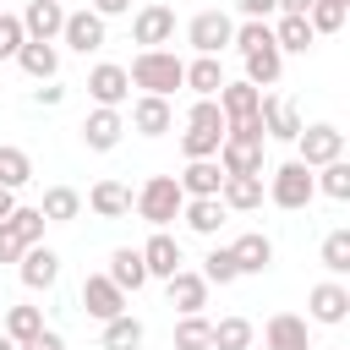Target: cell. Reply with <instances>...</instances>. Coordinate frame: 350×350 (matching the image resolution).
<instances>
[{"instance_id": "obj_43", "label": "cell", "mask_w": 350, "mask_h": 350, "mask_svg": "<svg viewBox=\"0 0 350 350\" xmlns=\"http://www.w3.org/2000/svg\"><path fill=\"white\" fill-rule=\"evenodd\" d=\"M22 252H27V241L16 235V224H11V219H0V262H16Z\"/></svg>"}, {"instance_id": "obj_4", "label": "cell", "mask_w": 350, "mask_h": 350, "mask_svg": "<svg viewBox=\"0 0 350 350\" xmlns=\"http://www.w3.org/2000/svg\"><path fill=\"white\" fill-rule=\"evenodd\" d=\"M295 159L306 164V170H317V164H328V159H345V131L339 126H328V120H317V126H301L295 131Z\"/></svg>"}, {"instance_id": "obj_23", "label": "cell", "mask_w": 350, "mask_h": 350, "mask_svg": "<svg viewBox=\"0 0 350 350\" xmlns=\"http://www.w3.org/2000/svg\"><path fill=\"white\" fill-rule=\"evenodd\" d=\"M224 213H230V208H224L219 197H186V202H180V219H186L191 235H219Z\"/></svg>"}, {"instance_id": "obj_49", "label": "cell", "mask_w": 350, "mask_h": 350, "mask_svg": "<svg viewBox=\"0 0 350 350\" xmlns=\"http://www.w3.org/2000/svg\"><path fill=\"white\" fill-rule=\"evenodd\" d=\"M306 5L312 0H279V11H290V16H306Z\"/></svg>"}, {"instance_id": "obj_38", "label": "cell", "mask_w": 350, "mask_h": 350, "mask_svg": "<svg viewBox=\"0 0 350 350\" xmlns=\"http://www.w3.org/2000/svg\"><path fill=\"white\" fill-rule=\"evenodd\" d=\"M345 11H350V5H339V0H312V5H306V22H312V33L323 38V33H339V27H345Z\"/></svg>"}, {"instance_id": "obj_51", "label": "cell", "mask_w": 350, "mask_h": 350, "mask_svg": "<svg viewBox=\"0 0 350 350\" xmlns=\"http://www.w3.org/2000/svg\"><path fill=\"white\" fill-rule=\"evenodd\" d=\"M339 5H350V0H339Z\"/></svg>"}, {"instance_id": "obj_5", "label": "cell", "mask_w": 350, "mask_h": 350, "mask_svg": "<svg viewBox=\"0 0 350 350\" xmlns=\"http://www.w3.org/2000/svg\"><path fill=\"white\" fill-rule=\"evenodd\" d=\"M230 38H235V22H230L224 11H197V16L186 22V44H191L197 55H224Z\"/></svg>"}, {"instance_id": "obj_47", "label": "cell", "mask_w": 350, "mask_h": 350, "mask_svg": "<svg viewBox=\"0 0 350 350\" xmlns=\"http://www.w3.org/2000/svg\"><path fill=\"white\" fill-rule=\"evenodd\" d=\"M88 11H98V16L109 22V16H126V11H131V0H88Z\"/></svg>"}, {"instance_id": "obj_1", "label": "cell", "mask_w": 350, "mask_h": 350, "mask_svg": "<svg viewBox=\"0 0 350 350\" xmlns=\"http://www.w3.org/2000/svg\"><path fill=\"white\" fill-rule=\"evenodd\" d=\"M126 77H131V88L170 98V93L186 82V60H180L175 49H137V60L126 66Z\"/></svg>"}, {"instance_id": "obj_27", "label": "cell", "mask_w": 350, "mask_h": 350, "mask_svg": "<svg viewBox=\"0 0 350 350\" xmlns=\"http://www.w3.org/2000/svg\"><path fill=\"white\" fill-rule=\"evenodd\" d=\"M180 88H191L197 98H213L219 88H224V66H219V55H197V60H186V82Z\"/></svg>"}, {"instance_id": "obj_10", "label": "cell", "mask_w": 350, "mask_h": 350, "mask_svg": "<svg viewBox=\"0 0 350 350\" xmlns=\"http://www.w3.org/2000/svg\"><path fill=\"white\" fill-rule=\"evenodd\" d=\"M131 38H137L142 49L175 44V11H170V5H142V11L131 16Z\"/></svg>"}, {"instance_id": "obj_39", "label": "cell", "mask_w": 350, "mask_h": 350, "mask_svg": "<svg viewBox=\"0 0 350 350\" xmlns=\"http://www.w3.org/2000/svg\"><path fill=\"white\" fill-rule=\"evenodd\" d=\"M202 279H208V284H235V279H241V268H235L230 246H213V252L202 257Z\"/></svg>"}, {"instance_id": "obj_29", "label": "cell", "mask_w": 350, "mask_h": 350, "mask_svg": "<svg viewBox=\"0 0 350 350\" xmlns=\"http://www.w3.org/2000/svg\"><path fill=\"white\" fill-rule=\"evenodd\" d=\"M109 279H115L120 290H142V284H148L142 252H137V246H115V252H109Z\"/></svg>"}, {"instance_id": "obj_17", "label": "cell", "mask_w": 350, "mask_h": 350, "mask_svg": "<svg viewBox=\"0 0 350 350\" xmlns=\"http://www.w3.org/2000/svg\"><path fill=\"white\" fill-rule=\"evenodd\" d=\"M120 131H126L120 109H98V104H93V115H82V142H88L93 153H109V148L120 142Z\"/></svg>"}, {"instance_id": "obj_31", "label": "cell", "mask_w": 350, "mask_h": 350, "mask_svg": "<svg viewBox=\"0 0 350 350\" xmlns=\"http://www.w3.org/2000/svg\"><path fill=\"white\" fill-rule=\"evenodd\" d=\"M38 213H44L49 224H71V219L82 213V191H71V186H49L44 202H38Z\"/></svg>"}, {"instance_id": "obj_13", "label": "cell", "mask_w": 350, "mask_h": 350, "mask_svg": "<svg viewBox=\"0 0 350 350\" xmlns=\"http://www.w3.org/2000/svg\"><path fill=\"white\" fill-rule=\"evenodd\" d=\"M60 38H66V49L93 55V49H104V16H98V11H66Z\"/></svg>"}, {"instance_id": "obj_24", "label": "cell", "mask_w": 350, "mask_h": 350, "mask_svg": "<svg viewBox=\"0 0 350 350\" xmlns=\"http://www.w3.org/2000/svg\"><path fill=\"white\" fill-rule=\"evenodd\" d=\"M273 44H279V55H306V49L317 44V33H312V22H306V16L279 11V22H273Z\"/></svg>"}, {"instance_id": "obj_46", "label": "cell", "mask_w": 350, "mask_h": 350, "mask_svg": "<svg viewBox=\"0 0 350 350\" xmlns=\"http://www.w3.org/2000/svg\"><path fill=\"white\" fill-rule=\"evenodd\" d=\"M16 350H66V339L55 334V328H44V334H33L27 345H16Z\"/></svg>"}, {"instance_id": "obj_2", "label": "cell", "mask_w": 350, "mask_h": 350, "mask_svg": "<svg viewBox=\"0 0 350 350\" xmlns=\"http://www.w3.org/2000/svg\"><path fill=\"white\" fill-rule=\"evenodd\" d=\"M180 202H186V191H180V180H175V175H148V180H142V191L131 197V208H137L153 230H164L170 219H180Z\"/></svg>"}, {"instance_id": "obj_7", "label": "cell", "mask_w": 350, "mask_h": 350, "mask_svg": "<svg viewBox=\"0 0 350 350\" xmlns=\"http://www.w3.org/2000/svg\"><path fill=\"white\" fill-rule=\"evenodd\" d=\"M82 312L98 317V323H109V317L126 312V290H120L109 273H88V279H82Z\"/></svg>"}, {"instance_id": "obj_32", "label": "cell", "mask_w": 350, "mask_h": 350, "mask_svg": "<svg viewBox=\"0 0 350 350\" xmlns=\"http://www.w3.org/2000/svg\"><path fill=\"white\" fill-rule=\"evenodd\" d=\"M175 350H213V323L202 312H186L175 323Z\"/></svg>"}, {"instance_id": "obj_26", "label": "cell", "mask_w": 350, "mask_h": 350, "mask_svg": "<svg viewBox=\"0 0 350 350\" xmlns=\"http://www.w3.org/2000/svg\"><path fill=\"white\" fill-rule=\"evenodd\" d=\"M241 60H246V82H252V88H273V82H279V71H284V55H279V44L246 49Z\"/></svg>"}, {"instance_id": "obj_28", "label": "cell", "mask_w": 350, "mask_h": 350, "mask_svg": "<svg viewBox=\"0 0 350 350\" xmlns=\"http://www.w3.org/2000/svg\"><path fill=\"white\" fill-rule=\"evenodd\" d=\"M88 208H93L98 219H126V213H131V186H120V180H98V186L88 191Z\"/></svg>"}, {"instance_id": "obj_15", "label": "cell", "mask_w": 350, "mask_h": 350, "mask_svg": "<svg viewBox=\"0 0 350 350\" xmlns=\"http://www.w3.org/2000/svg\"><path fill=\"white\" fill-rule=\"evenodd\" d=\"M60 27H66V5H60V0H27V11H22V33H27V38L55 44Z\"/></svg>"}, {"instance_id": "obj_20", "label": "cell", "mask_w": 350, "mask_h": 350, "mask_svg": "<svg viewBox=\"0 0 350 350\" xmlns=\"http://www.w3.org/2000/svg\"><path fill=\"white\" fill-rule=\"evenodd\" d=\"M164 284H170V306H175L180 317H186V312H202V306H208V279H202V273H191V268H175V273H170Z\"/></svg>"}, {"instance_id": "obj_6", "label": "cell", "mask_w": 350, "mask_h": 350, "mask_svg": "<svg viewBox=\"0 0 350 350\" xmlns=\"http://www.w3.org/2000/svg\"><path fill=\"white\" fill-rule=\"evenodd\" d=\"M88 98H93L98 109H120V104L131 98V77H126V66H115V60L93 66V71H88Z\"/></svg>"}, {"instance_id": "obj_45", "label": "cell", "mask_w": 350, "mask_h": 350, "mask_svg": "<svg viewBox=\"0 0 350 350\" xmlns=\"http://www.w3.org/2000/svg\"><path fill=\"white\" fill-rule=\"evenodd\" d=\"M235 11H241V16H252V22H268V16L279 11V0H235Z\"/></svg>"}, {"instance_id": "obj_50", "label": "cell", "mask_w": 350, "mask_h": 350, "mask_svg": "<svg viewBox=\"0 0 350 350\" xmlns=\"http://www.w3.org/2000/svg\"><path fill=\"white\" fill-rule=\"evenodd\" d=\"M0 350H16V345H11V339H5V334H0Z\"/></svg>"}, {"instance_id": "obj_41", "label": "cell", "mask_w": 350, "mask_h": 350, "mask_svg": "<svg viewBox=\"0 0 350 350\" xmlns=\"http://www.w3.org/2000/svg\"><path fill=\"white\" fill-rule=\"evenodd\" d=\"M27 44V33H22V16H11V11H0V60H16V49Z\"/></svg>"}, {"instance_id": "obj_30", "label": "cell", "mask_w": 350, "mask_h": 350, "mask_svg": "<svg viewBox=\"0 0 350 350\" xmlns=\"http://www.w3.org/2000/svg\"><path fill=\"white\" fill-rule=\"evenodd\" d=\"M142 339H148V328H142V317H131V312H120V317H109L104 323V350H142Z\"/></svg>"}, {"instance_id": "obj_35", "label": "cell", "mask_w": 350, "mask_h": 350, "mask_svg": "<svg viewBox=\"0 0 350 350\" xmlns=\"http://www.w3.org/2000/svg\"><path fill=\"white\" fill-rule=\"evenodd\" d=\"M0 334H5L11 345H27L33 334H44V312H38V306H11V312H5V328H0Z\"/></svg>"}, {"instance_id": "obj_9", "label": "cell", "mask_w": 350, "mask_h": 350, "mask_svg": "<svg viewBox=\"0 0 350 350\" xmlns=\"http://www.w3.org/2000/svg\"><path fill=\"white\" fill-rule=\"evenodd\" d=\"M306 312H312V323L339 328V323L350 317V290H345L339 279H323V284H312V290H306Z\"/></svg>"}, {"instance_id": "obj_36", "label": "cell", "mask_w": 350, "mask_h": 350, "mask_svg": "<svg viewBox=\"0 0 350 350\" xmlns=\"http://www.w3.org/2000/svg\"><path fill=\"white\" fill-rule=\"evenodd\" d=\"M323 268H328L334 279L350 273V230H328V235H323Z\"/></svg>"}, {"instance_id": "obj_16", "label": "cell", "mask_w": 350, "mask_h": 350, "mask_svg": "<svg viewBox=\"0 0 350 350\" xmlns=\"http://www.w3.org/2000/svg\"><path fill=\"white\" fill-rule=\"evenodd\" d=\"M175 126V109H170V98H159V93H142L137 104H131V131H142V137H164Z\"/></svg>"}, {"instance_id": "obj_8", "label": "cell", "mask_w": 350, "mask_h": 350, "mask_svg": "<svg viewBox=\"0 0 350 350\" xmlns=\"http://www.w3.org/2000/svg\"><path fill=\"white\" fill-rule=\"evenodd\" d=\"M257 120H262V137H273V142H295V131H301V109L284 93H262Z\"/></svg>"}, {"instance_id": "obj_44", "label": "cell", "mask_w": 350, "mask_h": 350, "mask_svg": "<svg viewBox=\"0 0 350 350\" xmlns=\"http://www.w3.org/2000/svg\"><path fill=\"white\" fill-rule=\"evenodd\" d=\"M60 98H66V88H60V82H55V77H49V82H38V88H33V104H38V109H55V104H60Z\"/></svg>"}, {"instance_id": "obj_12", "label": "cell", "mask_w": 350, "mask_h": 350, "mask_svg": "<svg viewBox=\"0 0 350 350\" xmlns=\"http://www.w3.org/2000/svg\"><path fill=\"white\" fill-rule=\"evenodd\" d=\"M262 350H312L306 317H295V312H273V317L262 323Z\"/></svg>"}, {"instance_id": "obj_11", "label": "cell", "mask_w": 350, "mask_h": 350, "mask_svg": "<svg viewBox=\"0 0 350 350\" xmlns=\"http://www.w3.org/2000/svg\"><path fill=\"white\" fill-rule=\"evenodd\" d=\"M16 273H22L27 290H55V279H60V257H55L44 241H33V246L16 257Z\"/></svg>"}, {"instance_id": "obj_3", "label": "cell", "mask_w": 350, "mask_h": 350, "mask_svg": "<svg viewBox=\"0 0 350 350\" xmlns=\"http://www.w3.org/2000/svg\"><path fill=\"white\" fill-rule=\"evenodd\" d=\"M312 197H317V186H312V170H306L301 159H284L279 170H268V202H273V208L301 213Z\"/></svg>"}, {"instance_id": "obj_34", "label": "cell", "mask_w": 350, "mask_h": 350, "mask_svg": "<svg viewBox=\"0 0 350 350\" xmlns=\"http://www.w3.org/2000/svg\"><path fill=\"white\" fill-rule=\"evenodd\" d=\"M312 186H317L323 197H334V202H345V197H350V164H345V159H328V164H317V175H312Z\"/></svg>"}, {"instance_id": "obj_33", "label": "cell", "mask_w": 350, "mask_h": 350, "mask_svg": "<svg viewBox=\"0 0 350 350\" xmlns=\"http://www.w3.org/2000/svg\"><path fill=\"white\" fill-rule=\"evenodd\" d=\"M27 180H33V159H27L22 148L0 142V186H5V191H22Z\"/></svg>"}, {"instance_id": "obj_22", "label": "cell", "mask_w": 350, "mask_h": 350, "mask_svg": "<svg viewBox=\"0 0 350 350\" xmlns=\"http://www.w3.org/2000/svg\"><path fill=\"white\" fill-rule=\"evenodd\" d=\"M213 104L224 109V120H246V115H257V104H262V88H252V82L241 77V82H224V88L213 93Z\"/></svg>"}, {"instance_id": "obj_19", "label": "cell", "mask_w": 350, "mask_h": 350, "mask_svg": "<svg viewBox=\"0 0 350 350\" xmlns=\"http://www.w3.org/2000/svg\"><path fill=\"white\" fill-rule=\"evenodd\" d=\"M230 257H235L241 273H268V262H273V241H268L262 230H246V235L230 241Z\"/></svg>"}, {"instance_id": "obj_48", "label": "cell", "mask_w": 350, "mask_h": 350, "mask_svg": "<svg viewBox=\"0 0 350 350\" xmlns=\"http://www.w3.org/2000/svg\"><path fill=\"white\" fill-rule=\"evenodd\" d=\"M11 208H16V191H5V186H0V219H11Z\"/></svg>"}, {"instance_id": "obj_40", "label": "cell", "mask_w": 350, "mask_h": 350, "mask_svg": "<svg viewBox=\"0 0 350 350\" xmlns=\"http://www.w3.org/2000/svg\"><path fill=\"white\" fill-rule=\"evenodd\" d=\"M262 44H273V27H268V22H252V16H246V22L235 27V38H230V49H241V55H246V49H262Z\"/></svg>"}, {"instance_id": "obj_42", "label": "cell", "mask_w": 350, "mask_h": 350, "mask_svg": "<svg viewBox=\"0 0 350 350\" xmlns=\"http://www.w3.org/2000/svg\"><path fill=\"white\" fill-rule=\"evenodd\" d=\"M11 224H16V235L33 246V241H44V224H49V219H44L38 208H11Z\"/></svg>"}, {"instance_id": "obj_25", "label": "cell", "mask_w": 350, "mask_h": 350, "mask_svg": "<svg viewBox=\"0 0 350 350\" xmlns=\"http://www.w3.org/2000/svg\"><path fill=\"white\" fill-rule=\"evenodd\" d=\"M16 66H22L33 82H49V77L60 71V49H55V44H44V38H27V44L16 49Z\"/></svg>"}, {"instance_id": "obj_21", "label": "cell", "mask_w": 350, "mask_h": 350, "mask_svg": "<svg viewBox=\"0 0 350 350\" xmlns=\"http://www.w3.org/2000/svg\"><path fill=\"white\" fill-rule=\"evenodd\" d=\"M175 180H180V191H186V197H219L224 170H219V159H186V170H180Z\"/></svg>"}, {"instance_id": "obj_37", "label": "cell", "mask_w": 350, "mask_h": 350, "mask_svg": "<svg viewBox=\"0 0 350 350\" xmlns=\"http://www.w3.org/2000/svg\"><path fill=\"white\" fill-rule=\"evenodd\" d=\"M213 350H252V323L246 317H219L213 323Z\"/></svg>"}, {"instance_id": "obj_14", "label": "cell", "mask_w": 350, "mask_h": 350, "mask_svg": "<svg viewBox=\"0 0 350 350\" xmlns=\"http://www.w3.org/2000/svg\"><path fill=\"white\" fill-rule=\"evenodd\" d=\"M142 252V268H148V279H170L186 257H180V241L170 235V230H153L148 235V246H137Z\"/></svg>"}, {"instance_id": "obj_18", "label": "cell", "mask_w": 350, "mask_h": 350, "mask_svg": "<svg viewBox=\"0 0 350 350\" xmlns=\"http://www.w3.org/2000/svg\"><path fill=\"white\" fill-rule=\"evenodd\" d=\"M262 197H268L262 175H224V186H219V202L230 213H252V208H262Z\"/></svg>"}]
</instances>
